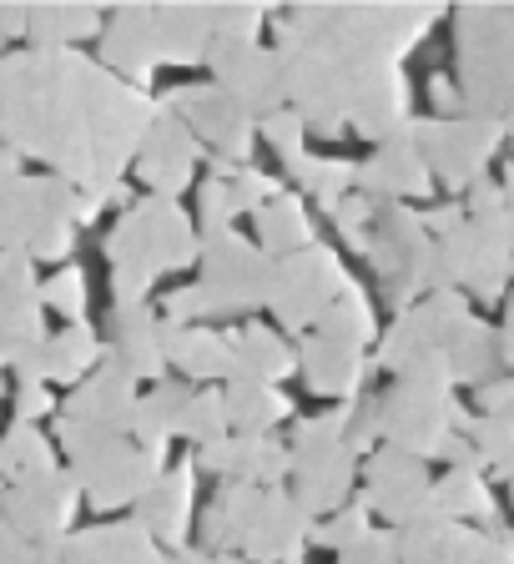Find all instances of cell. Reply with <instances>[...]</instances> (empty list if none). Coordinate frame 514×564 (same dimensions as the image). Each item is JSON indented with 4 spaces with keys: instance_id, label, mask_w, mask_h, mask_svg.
I'll return each mask as SVG.
<instances>
[{
    "instance_id": "obj_36",
    "label": "cell",
    "mask_w": 514,
    "mask_h": 564,
    "mask_svg": "<svg viewBox=\"0 0 514 564\" xmlns=\"http://www.w3.org/2000/svg\"><path fill=\"white\" fill-rule=\"evenodd\" d=\"M233 423H227V393H217V388H197L188 399V409H182V423H176V434L192 438V444H212V438H223Z\"/></svg>"
},
{
    "instance_id": "obj_39",
    "label": "cell",
    "mask_w": 514,
    "mask_h": 564,
    "mask_svg": "<svg viewBox=\"0 0 514 564\" xmlns=\"http://www.w3.org/2000/svg\"><path fill=\"white\" fill-rule=\"evenodd\" d=\"M368 514H374V509L363 505V499H358V505H343L339 514L328 519V524H318V529H313V540H318V544H328V550H349V544H358L363 534L374 529V524H368Z\"/></svg>"
},
{
    "instance_id": "obj_31",
    "label": "cell",
    "mask_w": 514,
    "mask_h": 564,
    "mask_svg": "<svg viewBox=\"0 0 514 564\" xmlns=\"http://www.w3.org/2000/svg\"><path fill=\"white\" fill-rule=\"evenodd\" d=\"M313 333H323V338H333V343H349V348H368L374 333H378V323H374L368 297H363L353 282H343V293L328 303V313L318 317Z\"/></svg>"
},
{
    "instance_id": "obj_23",
    "label": "cell",
    "mask_w": 514,
    "mask_h": 564,
    "mask_svg": "<svg viewBox=\"0 0 514 564\" xmlns=\"http://www.w3.org/2000/svg\"><path fill=\"white\" fill-rule=\"evenodd\" d=\"M192 479L197 469L182 464L172 474H157V484L141 494V519L137 524L162 544H182L188 540V524H192Z\"/></svg>"
},
{
    "instance_id": "obj_18",
    "label": "cell",
    "mask_w": 514,
    "mask_h": 564,
    "mask_svg": "<svg viewBox=\"0 0 514 564\" xmlns=\"http://www.w3.org/2000/svg\"><path fill=\"white\" fill-rule=\"evenodd\" d=\"M192 469L223 474V479H237V484H257V489H278L292 474V458H288V444H278L272 434H223L197 448Z\"/></svg>"
},
{
    "instance_id": "obj_46",
    "label": "cell",
    "mask_w": 514,
    "mask_h": 564,
    "mask_svg": "<svg viewBox=\"0 0 514 564\" xmlns=\"http://www.w3.org/2000/svg\"><path fill=\"white\" fill-rule=\"evenodd\" d=\"M480 409L490 413V419L514 423V378H490V383L480 388Z\"/></svg>"
},
{
    "instance_id": "obj_24",
    "label": "cell",
    "mask_w": 514,
    "mask_h": 564,
    "mask_svg": "<svg viewBox=\"0 0 514 564\" xmlns=\"http://www.w3.org/2000/svg\"><path fill=\"white\" fill-rule=\"evenodd\" d=\"M227 338H233V364H227L233 383H278L298 368V352L272 328H237Z\"/></svg>"
},
{
    "instance_id": "obj_54",
    "label": "cell",
    "mask_w": 514,
    "mask_h": 564,
    "mask_svg": "<svg viewBox=\"0 0 514 564\" xmlns=\"http://www.w3.org/2000/svg\"><path fill=\"white\" fill-rule=\"evenodd\" d=\"M504 127H510V137H514V111H510V117H504Z\"/></svg>"
},
{
    "instance_id": "obj_16",
    "label": "cell",
    "mask_w": 514,
    "mask_h": 564,
    "mask_svg": "<svg viewBox=\"0 0 514 564\" xmlns=\"http://www.w3.org/2000/svg\"><path fill=\"white\" fill-rule=\"evenodd\" d=\"M353 187H358L363 197H378V202L424 197V192L433 187V172L419 152V127L404 121L388 141H378V152L363 166H353Z\"/></svg>"
},
{
    "instance_id": "obj_7",
    "label": "cell",
    "mask_w": 514,
    "mask_h": 564,
    "mask_svg": "<svg viewBox=\"0 0 514 564\" xmlns=\"http://www.w3.org/2000/svg\"><path fill=\"white\" fill-rule=\"evenodd\" d=\"M202 278L192 282L202 297V317H227V313H253L268 307V288H272V258L263 247L243 242L227 232H202Z\"/></svg>"
},
{
    "instance_id": "obj_28",
    "label": "cell",
    "mask_w": 514,
    "mask_h": 564,
    "mask_svg": "<svg viewBox=\"0 0 514 564\" xmlns=\"http://www.w3.org/2000/svg\"><path fill=\"white\" fill-rule=\"evenodd\" d=\"M288 413H292V403L282 399L272 383H233L227 388V423H233V434H272Z\"/></svg>"
},
{
    "instance_id": "obj_45",
    "label": "cell",
    "mask_w": 514,
    "mask_h": 564,
    "mask_svg": "<svg viewBox=\"0 0 514 564\" xmlns=\"http://www.w3.org/2000/svg\"><path fill=\"white\" fill-rule=\"evenodd\" d=\"M212 15H217V35H227V41H257L263 21H268L257 6H223V11H212Z\"/></svg>"
},
{
    "instance_id": "obj_42",
    "label": "cell",
    "mask_w": 514,
    "mask_h": 564,
    "mask_svg": "<svg viewBox=\"0 0 514 564\" xmlns=\"http://www.w3.org/2000/svg\"><path fill=\"white\" fill-rule=\"evenodd\" d=\"M339 564H398V529H368L358 544L339 550Z\"/></svg>"
},
{
    "instance_id": "obj_8",
    "label": "cell",
    "mask_w": 514,
    "mask_h": 564,
    "mask_svg": "<svg viewBox=\"0 0 514 564\" xmlns=\"http://www.w3.org/2000/svg\"><path fill=\"white\" fill-rule=\"evenodd\" d=\"M454 423H469L449 399V383H424V378H394L388 393H378V434L388 448H404L414 458H439Z\"/></svg>"
},
{
    "instance_id": "obj_38",
    "label": "cell",
    "mask_w": 514,
    "mask_h": 564,
    "mask_svg": "<svg viewBox=\"0 0 514 564\" xmlns=\"http://www.w3.org/2000/svg\"><path fill=\"white\" fill-rule=\"evenodd\" d=\"M469 444L480 448L484 464H494L504 484H514V423L480 413V419H469Z\"/></svg>"
},
{
    "instance_id": "obj_44",
    "label": "cell",
    "mask_w": 514,
    "mask_h": 564,
    "mask_svg": "<svg viewBox=\"0 0 514 564\" xmlns=\"http://www.w3.org/2000/svg\"><path fill=\"white\" fill-rule=\"evenodd\" d=\"M333 217H339V232L349 237L353 247H363V232H368V223H374V197H363V192H349V197L333 207Z\"/></svg>"
},
{
    "instance_id": "obj_19",
    "label": "cell",
    "mask_w": 514,
    "mask_h": 564,
    "mask_svg": "<svg viewBox=\"0 0 514 564\" xmlns=\"http://www.w3.org/2000/svg\"><path fill=\"white\" fill-rule=\"evenodd\" d=\"M308 540H313V514L292 499V489H268L237 554L253 564H288L303 560Z\"/></svg>"
},
{
    "instance_id": "obj_21",
    "label": "cell",
    "mask_w": 514,
    "mask_h": 564,
    "mask_svg": "<svg viewBox=\"0 0 514 564\" xmlns=\"http://www.w3.org/2000/svg\"><path fill=\"white\" fill-rule=\"evenodd\" d=\"M263 494L268 489H257V484L227 479L223 489H217V499L202 509V550L207 554H237L243 550L247 529H253L257 509H263Z\"/></svg>"
},
{
    "instance_id": "obj_14",
    "label": "cell",
    "mask_w": 514,
    "mask_h": 564,
    "mask_svg": "<svg viewBox=\"0 0 514 564\" xmlns=\"http://www.w3.org/2000/svg\"><path fill=\"white\" fill-rule=\"evenodd\" d=\"M212 66V86H223L247 117H272L288 101V86H282V66L263 41H227V35H212L207 51Z\"/></svg>"
},
{
    "instance_id": "obj_17",
    "label": "cell",
    "mask_w": 514,
    "mask_h": 564,
    "mask_svg": "<svg viewBox=\"0 0 514 564\" xmlns=\"http://www.w3.org/2000/svg\"><path fill=\"white\" fill-rule=\"evenodd\" d=\"M202 162V141L188 131V121L176 117L172 106H157L152 127L141 137V182L157 197L176 202L192 187V166Z\"/></svg>"
},
{
    "instance_id": "obj_33",
    "label": "cell",
    "mask_w": 514,
    "mask_h": 564,
    "mask_svg": "<svg viewBox=\"0 0 514 564\" xmlns=\"http://www.w3.org/2000/svg\"><path fill=\"white\" fill-rule=\"evenodd\" d=\"M188 399H192L188 383H157L152 399H137L131 429H137L141 444H157V448H162L167 438L176 434V423H182V409H188Z\"/></svg>"
},
{
    "instance_id": "obj_9",
    "label": "cell",
    "mask_w": 514,
    "mask_h": 564,
    "mask_svg": "<svg viewBox=\"0 0 514 564\" xmlns=\"http://www.w3.org/2000/svg\"><path fill=\"white\" fill-rule=\"evenodd\" d=\"M167 106L188 121V131L202 141L212 172L223 176V182L233 172H243L253 147H257V127H253L257 117H247L223 86H182V91L167 96Z\"/></svg>"
},
{
    "instance_id": "obj_26",
    "label": "cell",
    "mask_w": 514,
    "mask_h": 564,
    "mask_svg": "<svg viewBox=\"0 0 514 564\" xmlns=\"http://www.w3.org/2000/svg\"><path fill=\"white\" fill-rule=\"evenodd\" d=\"M167 364H176L188 378L197 383H212L223 378L227 364H233V338L227 333H212V328H167Z\"/></svg>"
},
{
    "instance_id": "obj_56",
    "label": "cell",
    "mask_w": 514,
    "mask_h": 564,
    "mask_svg": "<svg viewBox=\"0 0 514 564\" xmlns=\"http://www.w3.org/2000/svg\"><path fill=\"white\" fill-rule=\"evenodd\" d=\"M510 489H514V484H510Z\"/></svg>"
},
{
    "instance_id": "obj_15",
    "label": "cell",
    "mask_w": 514,
    "mask_h": 564,
    "mask_svg": "<svg viewBox=\"0 0 514 564\" xmlns=\"http://www.w3.org/2000/svg\"><path fill=\"white\" fill-rule=\"evenodd\" d=\"M363 505L388 519V529L419 524V519L439 514L433 505V479L424 469V458L404 454V448H378L363 464Z\"/></svg>"
},
{
    "instance_id": "obj_11",
    "label": "cell",
    "mask_w": 514,
    "mask_h": 564,
    "mask_svg": "<svg viewBox=\"0 0 514 564\" xmlns=\"http://www.w3.org/2000/svg\"><path fill=\"white\" fill-rule=\"evenodd\" d=\"M343 268L323 242L288 252L272 262V288H268V307L282 328H318V317L328 313V303L343 293Z\"/></svg>"
},
{
    "instance_id": "obj_34",
    "label": "cell",
    "mask_w": 514,
    "mask_h": 564,
    "mask_svg": "<svg viewBox=\"0 0 514 564\" xmlns=\"http://www.w3.org/2000/svg\"><path fill=\"white\" fill-rule=\"evenodd\" d=\"M500 333H490L484 323H469L464 333H459V343L449 348V373H454V383H490L494 373H500Z\"/></svg>"
},
{
    "instance_id": "obj_35",
    "label": "cell",
    "mask_w": 514,
    "mask_h": 564,
    "mask_svg": "<svg viewBox=\"0 0 514 564\" xmlns=\"http://www.w3.org/2000/svg\"><path fill=\"white\" fill-rule=\"evenodd\" d=\"M86 564H167L157 540L147 534L141 524H117V529H101L86 540Z\"/></svg>"
},
{
    "instance_id": "obj_25",
    "label": "cell",
    "mask_w": 514,
    "mask_h": 564,
    "mask_svg": "<svg viewBox=\"0 0 514 564\" xmlns=\"http://www.w3.org/2000/svg\"><path fill=\"white\" fill-rule=\"evenodd\" d=\"M117 364L131 378H157L167 364V323H157L152 307L127 303L117 317Z\"/></svg>"
},
{
    "instance_id": "obj_3",
    "label": "cell",
    "mask_w": 514,
    "mask_h": 564,
    "mask_svg": "<svg viewBox=\"0 0 514 564\" xmlns=\"http://www.w3.org/2000/svg\"><path fill=\"white\" fill-rule=\"evenodd\" d=\"M454 31L469 111H484L504 127L514 111V6H464Z\"/></svg>"
},
{
    "instance_id": "obj_20",
    "label": "cell",
    "mask_w": 514,
    "mask_h": 564,
    "mask_svg": "<svg viewBox=\"0 0 514 564\" xmlns=\"http://www.w3.org/2000/svg\"><path fill=\"white\" fill-rule=\"evenodd\" d=\"M298 364H303V378L313 393H328V399H353L363 388V348H349V343H333L323 333H308L303 348H298Z\"/></svg>"
},
{
    "instance_id": "obj_27",
    "label": "cell",
    "mask_w": 514,
    "mask_h": 564,
    "mask_svg": "<svg viewBox=\"0 0 514 564\" xmlns=\"http://www.w3.org/2000/svg\"><path fill=\"white\" fill-rule=\"evenodd\" d=\"M257 237H263V252H268L272 262L318 242L313 223H308V212H303V202L298 197H272L268 207L257 212Z\"/></svg>"
},
{
    "instance_id": "obj_55",
    "label": "cell",
    "mask_w": 514,
    "mask_h": 564,
    "mask_svg": "<svg viewBox=\"0 0 514 564\" xmlns=\"http://www.w3.org/2000/svg\"><path fill=\"white\" fill-rule=\"evenodd\" d=\"M288 564H308V560H288Z\"/></svg>"
},
{
    "instance_id": "obj_13",
    "label": "cell",
    "mask_w": 514,
    "mask_h": 564,
    "mask_svg": "<svg viewBox=\"0 0 514 564\" xmlns=\"http://www.w3.org/2000/svg\"><path fill=\"white\" fill-rule=\"evenodd\" d=\"M398 564H514V534L500 524L469 529L464 519L429 514L398 529Z\"/></svg>"
},
{
    "instance_id": "obj_22",
    "label": "cell",
    "mask_w": 514,
    "mask_h": 564,
    "mask_svg": "<svg viewBox=\"0 0 514 564\" xmlns=\"http://www.w3.org/2000/svg\"><path fill=\"white\" fill-rule=\"evenodd\" d=\"M152 35H157V56L162 61L192 66V61H207L212 35H217V15L207 6H157Z\"/></svg>"
},
{
    "instance_id": "obj_6",
    "label": "cell",
    "mask_w": 514,
    "mask_h": 564,
    "mask_svg": "<svg viewBox=\"0 0 514 564\" xmlns=\"http://www.w3.org/2000/svg\"><path fill=\"white\" fill-rule=\"evenodd\" d=\"M514 278V223L510 207L500 217H464L449 237H433V282L439 288H469L474 297L494 303L504 282Z\"/></svg>"
},
{
    "instance_id": "obj_49",
    "label": "cell",
    "mask_w": 514,
    "mask_h": 564,
    "mask_svg": "<svg viewBox=\"0 0 514 564\" xmlns=\"http://www.w3.org/2000/svg\"><path fill=\"white\" fill-rule=\"evenodd\" d=\"M439 458H445L449 469H480V464H484V458H480V448L469 444V438H454V434L445 438V448H439Z\"/></svg>"
},
{
    "instance_id": "obj_1",
    "label": "cell",
    "mask_w": 514,
    "mask_h": 564,
    "mask_svg": "<svg viewBox=\"0 0 514 564\" xmlns=\"http://www.w3.org/2000/svg\"><path fill=\"white\" fill-rule=\"evenodd\" d=\"M433 21L439 6H308L282 15L272 56L303 127L343 137L353 121L368 141L394 137L409 121V86L398 61Z\"/></svg>"
},
{
    "instance_id": "obj_50",
    "label": "cell",
    "mask_w": 514,
    "mask_h": 564,
    "mask_svg": "<svg viewBox=\"0 0 514 564\" xmlns=\"http://www.w3.org/2000/svg\"><path fill=\"white\" fill-rule=\"evenodd\" d=\"M172 564H253L243 554H207V550H182Z\"/></svg>"
},
{
    "instance_id": "obj_47",
    "label": "cell",
    "mask_w": 514,
    "mask_h": 564,
    "mask_svg": "<svg viewBox=\"0 0 514 564\" xmlns=\"http://www.w3.org/2000/svg\"><path fill=\"white\" fill-rule=\"evenodd\" d=\"M202 317V297L197 288H176L172 297H167V328H192Z\"/></svg>"
},
{
    "instance_id": "obj_2",
    "label": "cell",
    "mask_w": 514,
    "mask_h": 564,
    "mask_svg": "<svg viewBox=\"0 0 514 564\" xmlns=\"http://www.w3.org/2000/svg\"><path fill=\"white\" fill-rule=\"evenodd\" d=\"M111 258H117V293L127 303H137L152 288V278L192 268L202 258V232H192L188 212L176 202L157 197L141 202L137 212H127V223L111 237Z\"/></svg>"
},
{
    "instance_id": "obj_53",
    "label": "cell",
    "mask_w": 514,
    "mask_h": 564,
    "mask_svg": "<svg viewBox=\"0 0 514 564\" xmlns=\"http://www.w3.org/2000/svg\"><path fill=\"white\" fill-rule=\"evenodd\" d=\"M504 207H510V223H514V172H510V182H504Z\"/></svg>"
},
{
    "instance_id": "obj_12",
    "label": "cell",
    "mask_w": 514,
    "mask_h": 564,
    "mask_svg": "<svg viewBox=\"0 0 514 564\" xmlns=\"http://www.w3.org/2000/svg\"><path fill=\"white\" fill-rule=\"evenodd\" d=\"M419 127V152L429 162V172L445 187H474L484 182V162L494 156L504 127L484 111H464V117H445V121H414Z\"/></svg>"
},
{
    "instance_id": "obj_10",
    "label": "cell",
    "mask_w": 514,
    "mask_h": 564,
    "mask_svg": "<svg viewBox=\"0 0 514 564\" xmlns=\"http://www.w3.org/2000/svg\"><path fill=\"white\" fill-rule=\"evenodd\" d=\"M474 323V313H469L464 293L459 288H439V293L419 297L414 307H404L394 323V333H388L384 343H378V364L388 368V373H404L409 364H419V358H433V352H445L459 343V333Z\"/></svg>"
},
{
    "instance_id": "obj_4",
    "label": "cell",
    "mask_w": 514,
    "mask_h": 564,
    "mask_svg": "<svg viewBox=\"0 0 514 564\" xmlns=\"http://www.w3.org/2000/svg\"><path fill=\"white\" fill-rule=\"evenodd\" d=\"M363 252L374 258L384 293L398 313L414 307L419 297L439 293V282H433V237L419 212H409L404 202L374 197V223L363 232Z\"/></svg>"
},
{
    "instance_id": "obj_40",
    "label": "cell",
    "mask_w": 514,
    "mask_h": 564,
    "mask_svg": "<svg viewBox=\"0 0 514 564\" xmlns=\"http://www.w3.org/2000/svg\"><path fill=\"white\" fill-rule=\"evenodd\" d=\"M263 137L272 141V147H278V156L282 162H303V137H308V127H303V117H298V111H288V106H282V111H272V117H263Z\"/></svg>"
},
{
    "instance_id": "obj_29",
    "label": "cell",
    "mask_w": 514,
    "mask_h": 564,
    "mask_svg": "<svg viewBox=\"0 0 514 564\" xmlns=\"http://www.w3.org/2000/svg\"><path fill=\"white\" fill-rule=\"evenodd\" d=\"M82 413L96 423V429H127L131 413H137V378L127 373L121 364H111L92 388L82 393Z\"/></svg>"
},
{
    "instance_id": "obj_52",
    "label": "cell",
    "mask_w": 514,
    "mask_h": 564,
    "mask_svg": "<svg viewBox=\"0 0 514 564\" xmlns=\"http://www.w3.org/2000/svg\"><path fill=\"white\" fill-rule=\"evenodd\" d=\"M500 358L514 364V297H510V317H504V333H500Z\"/></svg>"
},
{
    "instance_id": "obj_37",
    "label": "cell",
    "mask_w": 514,
    "mask_h": 564,
    "mask_svg": "<svg viewBox=\"0 0 514 564\" xmlns=\"http://www.w3.org/2000/svg\"><path fill=\"white\" fill-rule=\"evenodd\" d=\"M298 182H303L308 192H313V202H323V207H339L343 197L353 192V162H333V156H303V162L288 166Z\"/></svg>"
},
{
    "instance_id": "obj_32",
    "label": "cell",
    "mask_w": 514,
    "mask_h": 564,
    "mask_svg": "<svg viewBox=\"0 0 514 564\" xmlns=\"http://www.w3.org/2000/svg\"><path fill=\"white\" fill-rule=\"evenodd\" d=\"M106 56L117 61L121 70H131V76H147L152 66H162V56H157V35H152V11H121L117 31H111V41H106Z\"/></svg>"
},
{
    "instance_id": "obj_41",
    "label": "cell",
    "mask_w": 514,
    "mask_h": 564,
    "mask_svg": "<svg viewBox=\"0 0 514 564\" xmlns=\"http://www.w3.org/2000/svg\"><path fill=\"white\" fill-rule=\"evenodd\" d=\"M197 217H202V232H227V227H233L237 207H233V192H227L223 176L202 182V192H197Z\"/></svg>"
},
{
    "instance_id": "obj_51",
    "label": "cell",
    "mask_w": 514,
    "mask_h": 564,
    "mask_svg": "<svg viewBox=\"0 0 514 564\" xmlns=\"http://www.w3.org/2000/svg\"><path fill=\"white\" fill-rule=\"evenodd\" d=\"M56 297H61V307H82V278H76V272H71V278H61Z\"/></svg>"
},
{
    "instance_id": "obj_43",
    "label": "cell",
    "mask_w": 514,
    "mask_h": 564,
    "mask_svg": "<svg viewBox=\"0 0 514 564\" xmlns=\"http://www.w3.org/2000/svg\"><path fill=\"white\" fill-rule=\"evenodd\" d=\"M227 192H233V207L237 212H263L272 197H278V187H272L263 172H253V166H243V172H233V182H227Z\"/></svg>"
},
{
    "instance_id": "obj_48",
    "label": "cell",
    "mask_w": 514,
    "mask_h": 564,
    "mask_svg": "<svg viewBox=\"0 0 514 564\" xmlns=\"http://www.w3.org/2000/svg\"><path fill=\"white\" fill-rule=\"evenodd\" d=\"M92 352L96 348H92V338H86V333H71V338L61 343V364L56 368H61V373H82V368L92 364Z\"/></svg>"
},
{
    "instance_id": "obj_5",
    "label": "cell",
    "mask_w": 514,
    "mask_h": 564,
    "mask_svg": "<svg viewBox=\"0 0 514 564\" xmlns=\"http://www.w3.org/2000/svg\"><path fill=\"white\" fill-rule=\"evenodd\" d=\"M363 448L349 434V413H323V419H303L288 438V458H292V499L308 509V514H328V509H343L353 484V458Z\"/></svg>"
},
{
    "instance_id": "obj_30",
    "label": "cell",
    "mask_w": 514,
    "mask_h": 564,
    "mask_svg": "<svg viewBox=\"0 0 514 564\" xmlns=\"http://www.w3.org/2000/svg\"><path fill=\"white\" fill-rule=\"evenodd\" d=\"M433 505L449 519H480L494 524V494L480 479V469H449L445 479H433Z\"/></svg>"
}]
</instances>
